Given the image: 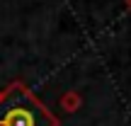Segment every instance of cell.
Returning a JSON list of instances; mask_svg holds the SVG:
<instances>
[{"label":"cell","instance_id":"6da1fadb","mask_svg":"<svg viewBox=\"0 0 131 126\" xmlns=\"http://www.w3.org/2000/svg\"><path fill=\"white\" fill-rule=\"evenodd\" d=\"M0 126H56V119L22 87L0 99Z\"/></svg>","mask_w":131,"mask_h":126}]
</instances>
